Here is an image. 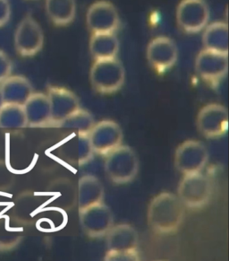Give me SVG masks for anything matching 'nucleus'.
Here are the masks:
<instances>
[{"instance_id": "obj_21", "label": "nucleus", "mask_w": 229, "mask_h": 261, "mask_svg": "<svg viewBox=\"0 0 229 261\" xmlns=\"http://www.w3.org/2000/svg\"><path fill=\"white\" fill-rule=\"evenodd\" d=\"M205 49L228 54V27L224 22H214L206 28L204 34Z\"/></svg>"}, {"instance_id": "obj_7", "label": "nucleus", "mask_w": 229, "mask_h": 261, "mask_svg": "<svg viewBox=\"0 0 229 261\" xmlns=\"http://www.w3.org/2000/svg\"><path fill=\"white\" fill-rule=\"evenodd\" d=\"M208 160L207 147L198 140H187L182 143L175 153V166L184 175L202 172Z\"/></svg>"}, {"instance_id": "obj_2", "label": "nucleus", "mask_w": 229, "mask_h": 261, "mask_svg": "<svg viewBox=\"0 0 229 261\" xmlns=\"http://www.w3.org/2000/svg\"><path fill=\"white\" fill-rule=\"evenodd\" d=\"M104 165L107 178L119 185L131 182L139 170L136 153L129 146L123 145L107 153Z\"/></svg>"}, {"instance_id": "obj_10", "label": "nucleus", "mask_w": 229, "mask_h": 261, "mask_svg": "<svg viewBox=\"0 0 229 261\" xmlns=\"http://www.w3.org/2000/svg\"><path fill=\"white\" fill-rule=\"evenodd\" d=\"M228 126V112L218 103L204 106L197 117V127L207 138H218L225 134Z\"/></svg>"}, {"instance_id": "obj_16", "label": "nucleus", "mask_w": 229, "mask_h": 261, "mask_svg": "<svg viewBox=\"0 0 229 261\" xmlns=\"http://www.w3.org/2000/svg\"><path fill=\"white\" fill-rule=\"evenodd\" d=\"M25 113L27 127H48L51 121V110L48 95L33 93L22 105Z\"/></svg>"}, {"instance_id": "obj_23", "label": "nucleus", "mask_w": 229, "mask_h": 261, "mask_svg": "<svg viewBox=\"0 0 229 261\" xmlns=\"http://www.w3.org/2000/svg\"><path fill=\"white\" fill-rule=\"evenodd\" d=\"M94 124L93 115L89 112L79 108L65 120L55 124L54 127L72 131L74 134L88 136Z\"/></svg>"}, {"instance_id": "obj_27", "label": "nucleus", "mask_w": 229, "mask_h": 261, "mask_svg": "<svg viewBox=\"0 0 229 261\" xmlns=\"http://www.w3.org/2000/svg\"><path fill=\"white\" fill-rule=\"evenodd\" d=\"M4 105V101H3V97H2V93H1V90H0V109Z\"/></svg>"}, {"instance_id": "obj_11", "label": "nucleus", "mask_w": 229, "mask_h": 261, "mask_svg": "<svg viewBox=\"0 0 229 261\" xmlns=\"http://www.w3.org/2000/svg\"><path fill=\"white\" fill-rule=\"evenodd\" d=\"M209 18L210 10L204 0H183L178 6V24L186 33H198L207 25Z\"/></svg>"}, {"instance_id": "obj_22", "label": "nucleus", "mask_w": 229, "mask_h": 261, "mask_svg": "<svg viewBox=\"0 0 229 261\" xmlns=\"http://www.w3.org/2000/svg\"><path fill=\"white\" fill-rule=\"evenodd\" d=\"M48 17L56 25H67L74 18L76 6L74 0H46Z\"/></svg>"}, {"instance_id": "obj_8", "label": "nucleus", "mask_w": 229, "mask_h": 261, "mask_svg": "<svg viewBox=\"0 0 229 261\" xmlns=\"http://www.w3.org/2000/svg\"><path fill=\"white\" fill-rule=\"evenodd\" d=\"M93 153L107 155L122 145L123 131L119 124L112 120H102L94 124L88 134Z\"/></svg>"}, {"instance_id": "obj_1", "label": "nucleus", "mask_w": 229, "mask_h": 261, "mask_svg": "<svg viewBox=\"0 0 229 261\" xmlns=\"http://www.w3.org/2000/svg\"><path fill=\"white\" fill-rule=\"evenodd\" d=\"M185 217V205L178 196L161 192L152 198L147 213V220L152 231L167 234L178 231Z\"/></svg>"}, {"instance_id": "obj_20", "label": "nucleus", "mask_w": 229, "mask_h": 261, "mask_svg": "<svg viewBox=\"0 0 229 261\" xmlns=\"http://www.w3.org/2000/svg\"><path fill=\"white\" fill-rule=\"evenodd\" d=\"M119 42L113 33L93 34L90 41V50L95 60L116 58Z\"/></svg>"}, {"instance_id": "obj_26", "label": "nucleus", "mask_w": 229, "mask_h": 261, "mask_svg": "<svg viewBox=\"0 0 229 261\" xmlns=\"http://www.w3.org/2000/svg\"><path fill=\"white\" fill-rule=\"evenodd\" d=\"M11 15V7L8 0H0V27L8 23Z\"/></svg>"}, {"instance_id": "obj_18", "label": "nucleus", "mask_w": 229, "mask_h": 261, "mask_svg": "<svg viewBox=\"0 0 229 261\" xmlns=\"http://www.w3.org/2000/svg\"><path fill=\"white\" fill-rule=\"evenodd\" d=\"M0 90L4 103L22 106L34 93L29 80L22 75H9L1 82Z\"/></svg>"}, {"instance_id": "obj_9", "label": "nucleus", "mask_w": 229, "mask_h": 261, "mask_svg": "<svg viewBox=\"0 0 229 261\" xmlns=\"http://www.w3.org/2000/svg\"><path fill=\"white\" fill-rule=\"evenodd\" d=\"M43 33L41 27L31 15H27L19 23L15 31V45L22 57L36 55L43 46Z\"/></svg>"}, {"instance_id": "obj_24", "label": "nucleus", "mask_w": 229, "mask_h": 261, "mask_svg": "<svg viewBox=\"0 0 229 261\" xmlns=\"http://www.w3.org/2000/svg\"><path fill=\"white\" fill-rule=\"evenodd\" d=\"M26 127L27 121L22 105L4 103L0 109V128L16 130Z\"/></svg>"}, {"instance_id": "obj_14", "label": "nucleus", "mask_w": 229, "mask_h": 261, "mask_svg": "<svg viewBox=\"0 0 229 261\" xmlns=\"http://www.w3.org/2000/svg\"><path fill=\"white\" fill-rule=\"evenodd\" d=\"M47 95L51 110V121L49 126L52 127L80 108L77 96L63 87L49 86Z\"/></svg>"}, {"instance_id": "obj_15", "label": "nucleus", "mask_w": 229, "mask_h": 261, "mask_svg": "<svg viewBox=\"0 0 229 261\" xmlns=\"http://www.w3.org/2000/svg\"><path fill=\"white\" fill-rule=\"evenodd\" d=\"M178 48L167 37H158L151 41L147 49V59L155 70L169 69L178 60Z\"/></svg>"}, {"instance_id": "obj_19", "label": "nucleus", "mask_w": 229, "mask_h": 261, "mask_svg": "<svg viewBox=\"0 0 229 261\" xmlns=\"http://www.w3.org/2000/svg\"><path fill=\"white\" fill-rule=\"evenodd\" d=\"M104 187L96 176H82L78 181L77 203L79 210L103 201Z\"/></svg>"}, {"instance_id": "obj_12", "label": "nucleus", "mask_w": 229, "mask_h": 261, "mask_svg": "<svg viewBox=\"0 0 229 261\" xmlns=\"http://www.w3.org/2000/svg\"><path fill=\"white\" fill-rule=\"evenodd\" d=\"M198 75L210 84L220 81L228 70V54L204 49L196 58Z\"/></svg>"}, {"instance_id": "obj_25", "label": "nucleus", "mask_w": 229, "mask_h": 261, "mask_svg": "<svg viewBox=\"0 0 229 261\" xmlns=\"http://www.w3.org/2000/svg\"><path fill=\"white\" fill-rule=\"evenodd\" d=\"M12 72V62L8 55L0 50V83L8 79Z\"/></svg>"}, {"instance_id": "obj_13", "label": "nucleus", "mask_w": 229, "mask_h": 261, "mask_svg": "<svg viewBox=\"0 0 229 261\" xmlns=\"http://www.w3.org/2000/svg\"><path fill=\"white\" fill-rule=\"evenodd\" d=\"M86 21L93 34H114L120 24L119 13L114 6L107 1L94 3L88 10Z\"/></svg>"}, {"instance_id": "obj_6", "label": "nucleus", "mask_w": 229, "mask_h": 261, "mask_svg": "<svg viewBox=\"0 0 229 261\" xmlns=\"http://www.w3.org/2000/svg\"><path fill=\"white\" fill-rule=\"evenodd\" d=\"M79 219L81 229L91 238L103 237L114 225L113 213L102 202L80 209Z\"/></svg>"}, {"instance_id": "obj_4", "label": "nucleus", "mask_w": 229, "mask_h": 261, "mask_svg": "<svg viewBox=\"0 0 229 261\" xmlns=\"http://www.w3.org/2000/svg\"><path fill=\"white\" fill-rule=\"evenodd\" d=\"M125 77L122 63L116 58L95 60L90 74L93 88L103 94L119 91L124 85Z\"/></svg>"}, {"instance_id": "obj_3", "label": "nucleus", "mask_w": 229, "mask_h": 261, "mask_svg": "<svg viewBox=\"0 0 229 261\" xmlns=\"http://www.w3.org/2000/svg\"><path fill=\"white\" fill-rule=\"evenodd\" d=\"M106 260H135L139 237L136 230L128 224L113 225L107 234Z\"/></svg>"}, {"instance_id": "obj_5", "label": "nucleus", "mask_w": 229, "mask_h": 261, "mask_svg": "<svg viewBox=\"0 0 229 261\" xmlns=\"http://www.w3.org/2000/svg\"><path fill=\"white\" fill-rule=\"evenodd\" d=\"M212 183L202 172L185 174L178 185V197L185 207H204L211 200Z\"/></svg>"}, {"instance_id": "obj_17", "label": "nucleus", "mask_w": 229, "mask_h": 261, "mask_svg": "<svg viewBox=\"0 0 229 261\" xmlns=\"http://www.w3.org/2000/svg\"><path fill=\"white\" fill-rule=\"evenodd\" d=\"M60 153L64 160L81 166L92 160L93 152L88 136L75 134L61 144Z\"/></svg>"}]
</instances>
